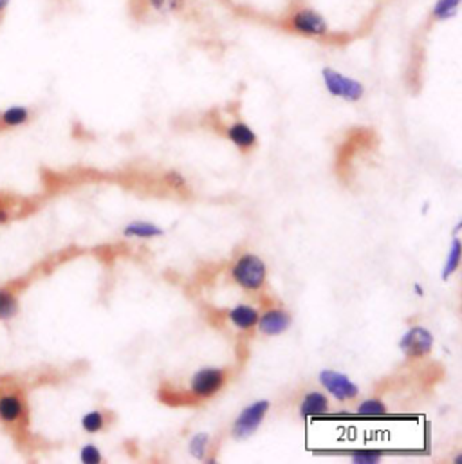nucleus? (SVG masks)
<instances>
[{"instance_id":"23","label":"nucleus","mask_w":462,"mask_h":464,"mask_svg":"<svg viewBox=\"0 0 462 464\" xmlns=\"http://www.w3.org/2000/svg\"><path fill=\"white\" fill-rule=\"evenodd\" d=\"M80 460L85 464L101 463V452L94 445H85L80 452Z\"/></svg>"},{"instance_id":"19","label":"nucleus","mask_w":462,"mask_h":464,"mask_svg":"<svg viewBox=\"0 0 462 464\" xmlns=\"http://www.w3.org/2000/svg\"><path fill=\"white\" fill-rule=\"evenodd\" d=\"M388 410H387V407H385V403L379 399L363 401L361 405L356 409V414H358V416H363V417H381V416H385Z\"/></svg>"},{"instance_id":"3","label":"nucleus","mask_w":462,"mask_h":464,"mask_svg":"<svg viewBox=\"0 0 462 464\" xmlns=\"http://www.w3.org/2000/svg\"><path fill=\"white\" fill-rule=\"evenodd\" d=\"M266 264L257 255H242L233 267V278L244 289H260L266 282Z\"/></svg>"},{"instance_id":"1","label":"nucleus","mask_w":462,"mask_h":464,"mask_svg":"<svg viewBox=\"0 0 462 464\" xmlns=\"http://www.w3.org/2000/svg\"><path fill=\"white\" fill-rule=\"evenodd\" d=\"M283 22H286L287 31L303 36V38L322 40L331 35V28H329L325 16L318 9L307 4H300L289 9Z\"/></svg>"},{"instance_id":"26","label":"nucleus","mask_w":462,"mask_h":464,"mask_svg":"<svg viewBox=\"0 0 462 464\" xmlns=\"http://www.w3.org/2000/svg\"><path fill=\"white\" fill-rule=\"evenodd\" d=\"M9 221V211L0 208V224H6Z\"/></svg>"},{"instance_id":"18","label":"nucleus","mask_w":462,"mask_h":464,"mask_svg":"<svg viewBox=\"0 0 462 464\" xmlns=\"http://www.w3.org/2000/svg\"><path fill=\"white\" fill-rule=\"evenodd\" d=\"M461 266V241L457 237L451 242L450 251L446 255V262H444V267H442V280H448L455 271Z\"/></svg>"},{"instance_id":"10","label":"nucleus","mask_w":462,"mask_h":464,"mask_svg":"<svg viewBox=\"0 0 462 464\" xmlns=\"http://www.w3.org/2000/svg\"><path fill=\"white\" fill-rule=\"evenodd\" d=\"M33 112L24 105H13V107L0 111V132L9 131V128L24 127L31 121Z\"/></svg>"},{"instance_id":"4","label":"nucleus","mask_w":462,"mask_h":464,"mask_svg":"<svg viewBox=\"0 0 462 464\" xmlns=\"http://www.w3.org/2000/svg\"><path fill=\"white\" fill-rule=\"evenodd\" d=\"M26 419V401L18 389H0V423L8 429L21 425Z\"/></svg>"},{"instance_id":"25","label":"nucleus","mask_w":462,"mask_h":464,"mask_svg":"<svg viewBox=\"0 0 462 464\" xmlns=\"http://www.w3.org/2000/svg\"><path fill=\"white\" fill-rule=\"evenodd\" d=\"M9 2H11V0H0V22H2V18H4L6 9L9 8Z\"/></svg>"},{"instance_id":"13","label":"nucleus","mask_w":462,"mask_h":464,"mask_svg":"<svg viewBox=\"0 0 462 464\" xmlns=\"http://www.w3.org/2000/svg\"><path fill=\"white\" fill-rule=\"evenodd\" d=\"M231 321L235 324L239 329L242 331H249L252 327L257 326V321H259V311L253 309L249 306H239L230 313Z\"/></svg>"},{"instance_id":"9","label":"nucleus","mask_w":462,"mask_h":464,"mask_svg":"<svg viewBox=\"0 0 462 464\" xmlns=\"http://www.w3.org/2000/svg\"><path fill=\"white\" fill-rule=\"evenodd\" d=\"M259 329L260 333L267 334V336H278V334L286 333L291 326V316L286 313V311L280 309H271L267 311L266 314L259 318Z\"/></svg>"},{"instance_id":"21","label":"nucleus","mask_w":462,"mask_h":464,"mask_svg":"<svg viewBox=\"0 0 462 464\" xmlns=\"http://www.w3.org/2000/svg\"><path fill=\"white\" fill-rule=\"evenodd\" d=\"M208 443H210V436L208 433H197V436L191 437L190 441V453L196 459H204L206 455Z\"/></svg>"},{"instance_id":"2","label":"nucleus","mask_w":462,"mask_h":464,"mask_svg":"<svg viewBox=\"0 0 462 464\" xmlns=\"http://www.w3.org/2000/svg\"><path fill=\"white\" fill-rule=\"evenodd\" d=\"M323 84H325L327 92L334 98L343 99V101H351L356 104L365 96V85L358 79L345 76L343 72L336 71L332 67H323L322 71Z\"/></svg>"},{"instance_id":"11","label":"nucleus","mask_w":462,"mask_h":464,"mask_svg":"<svg viewBox=\"0 0 462 464\" xmlns=\"http://www.w3.org/2000/svg\"><path fill=\"white\" fill-rule=\"evenodd\" d=\"M227 138H230L240 150H249V148H253L257 145V134L253 132V128L249 127V125L242 123V121L231 125V127L227 128Z\"/></svg>"},{"instance_id":"15","label":"nucleus","mask_w":462,"mask_h":464,"mask_svg":"<svg viewBox=\"0 0 462 464\" xmlns=\"http://www.w3.org/2000/svg\"><path fill=\"white\" fill-rule=\"evenodd\" d=\"M147 4L159 15L170 16L181 15L190 6V0H147Z\"/></svg>"},{"instance_id":"27","label":"nucleus","mask_w":462,"mask_h":464,"mask_svg":"<svg viewBox=\"0 0 462 464\" xmlns=\"http://www.w3.org/2000/svg\"><path fill=\"white\" fill-rule=\"evenodd\" d=\"M415 293H417V294H422V287H421V286H415Z\"/></svg>"},{"instance_id":"12","label":"nucleus","mask_w":462,"mask_h":464,"mask_svg":"<svg viewBox=\"0 0 462 464\" xmlns=\"http://www.w3.org/2000/svg\"><path fill=\"white\" fill-rule=\"evenodd\" d=\"M327 412H329V399L320 392L307 394L300 405V416L302 417L323 416Z\"/></svg>"},{"instance_id":"22","label":"nucleus","mask_w":462,"mask_h":464,"mask_svg":"<svg viewBox=\"0 0 462 464\" xmlns=\"http://www.w3.org/2000/svg\"><path fill=\"white\" fill-rule=\"evenodd\" d=\"M354 464H378L381 460V452H372V450H361L351 455Z\"/></svg>"},{"instance_id":"16","label":"nucleus","mask_w":462,"mask_h":464,"mask_svg":"<svg viewBox=\"0 0 462 464\" xmlns=\"http://www.w3.org/2000/svg\"><path fill=\"white\" fill-rule=\"evenodd\" d=\"M18 313V298L11 289L0 287V320H11Z\"/></svg>"},{"instance_id":"6","label":"nucleus","mask_w":462,"mask_h":464,"mask_svg":"<svg viewBox=\"0 0 462 464\" xmlns=\"http://www.w3.org/2000/svg\"><path fill=\"white\" fill-rule=\"evenodd\" d=\"M434 347V336L424 327H412L410 331L402 334L399 340V349L407 358H422L427 356Z\"/></svg>"},{"instance_id":"5","label":"nucleus","mask_w":462,"mask_h":464,"mask_svg":"<svg viewBox=\"0 0 462 464\" xmlns=\"http://www.w3.org/2000/svg\"><path fill=\"white\" fill-rule=\"evenodd\" d=\"M267 410H269V401L260 399L252 403V405L244 409L240 416L237 417L235 425H233V436L239 439H246V437L253 436L262 425L264 417H266Z\"/></svg>"},{"instance_id":"7","label":"nucleus","mask_w":462,"mask_h":464,"mask_svg":"<svg viewBox=\"0 0 462 464\" xmlns=\"http://www.w3.org/2000/svg\"><path fill=\"white\" fill-rule=\"evenodd\" d=\"M318 380H320V383L323 385V389L329 390V392H331L332 396L339 401L352 399V397L358 396V392H359L358 385H356L354 381H352L351 377L343 372H336V370L325 369L320 372Z\"/></svg>"},{"instance_id":"24","label":"nucleus","mask_w":462,"mask_h":464,"mask_svg":"<svg viewBox=\"0 0 462 464\" xmlns=\"http://www.w3.org/2000/svg\"><path fill=\"white\" fill-rule=\"evenodd\" d=\"M168 183H170L174 188H183L184 177L181 174H177V172H170V174H168Z\"/></svg>"},{"instance_id":"14","label":"nucleus","mask_w":462,"mask_h":464,"mask_svg":"<svg viewBox=\"0 0 462 464\" xmlns=\"http://www.w3.org/2000/svg\"><path fill=\"white\" fill-rule=\"evenodd\" d=\"M461 0H435L434 8L430 11V18L434 22H446L458 13Z\"/></svg>"},{"instance_id":"8","label":"nucleus","mask_w":462,"mask_h":464,"mask_svg":"<svg viewBox=\"0 0 462 464\" xmlns=\"http://www.w3.org/2000/svg\"><path fill=\"white\" fill-rule=\"evenodd\" d=\"M224 380H226L224 370L213 369V367L201 369L191 377V392L197 397H210L219 392L220 387L224 385Z\"/></svg>"},{"instance_id":"20","label":"nucleus","mask_w":462,"mask_h":464,"mask_svg":"<svg viewBox=\"0 0 462 464\" xmlns=\"http://www.w3.org/2000/svg\"><path fill=\"white\" fill-rule=\"evenodd\" d=\"M103 426H105V417L103 414L98 412V410H92V412L85 414V416L81 417V429H84L85 432L96 433L100 432Z\"/></svg>"},{"instance_id":"17","label":"nucleus","mask_w":462,"mask_h":464,"mask_svg":"<svg viewBox=\"0 0 462 464\" xmlns=\"http://www.w3.org/2000/svg\"><path fill=\"white\" fill-rule=\"evenodd\" d=\"M123 233L127 237H137V238H152V237H161L163 235V230L156 224L150 223H130L128 226H125Z\"/></svg>"}]
</instances>
